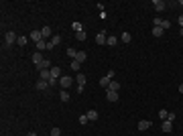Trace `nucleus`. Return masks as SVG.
I'll return each mask as SVG.
<instances>
[{
  "mask_svg": "<svg viewBox=\"0 0 183 136\" xmlns=\"http://www.w3.org/2000/svg\"><path fill=\"white\" fill-rule=\"evenodd\" d=\"M120 41H122V43H130V41H132V37H130V33H122V37H120Z\"/></svg>",
  "mask_w": 183,
  "mask_h": 136,
  "instance_id": "b1692460",
  "label": "nucleus"
},
{
  "mask_svg": "<svg viewBox=\"0 0 183 136\" xmlns=\"http://www.w3.org/2000/svg\"><path fill=\"white\" fill-rule=\"evenodd\" d=\"M71 83H73V79H71L69 75H61V79H59V85H61V87H69Z\"/></svg>",
  "mask_w": 183,
  "mask_h": 136,
  "instance_id": "423d86ee",
  "label": "nucleus"
},
{
  "mask_svg": "<svg viewBox=\"0 0 183 136\" xmlns=\"http://www.w3.org/2000/svg\"><path fill=\"white\" fill-rule=\"evenodd\" d=\"M177 23H179V26L183 29V14H179V18H177Z\"/></svg>",
  "mask_w": 183,
  "mask_h": 136,
  "instance_id": "c9c22d12",
  "label": "nucleus"
},
{
  "mask_svg": "<svg viewBox=\"0 0 183 136\" xmlns=\"http://www.w3.org/2000/svg\"><path fill=\"white\" fill-rule=\"evenodd\" d=\"M59 43H61V37H59V35H55V37H51V41H49V49L57 47Z\"/></svg>",
  "mask_w": 183,
  "mask_h": 136,
  "instance_id": "4468645a",
  "label": "nucleus"
},
{
  "mask_svg": "<svg viewBox=\"0 0 183 136\" xmlns=\"http://www.w3.org/2000/svg\"><path fill=\"white\" fill-rule=\"evenodd\" d=\"M116 43H118V37H108V41H106V45H110V47H114Z\"/></svg>",
  "mask_w": 183,
  "mask_h": 136,
  "instance_id": "393cba45",
  "label": "nucleus"
},
{
  "mask_svg": "<svg viewBox=\"0 0 183 136\" xmlns=\"http://www.w3.org/2000/svg\"><path fill=\"white\" fill-rule=\"evenodd\" d=\"M51 77H55V79H61V69H59V67H53V69H51Z\"/></svg>",
  "mask_w": 183,
  "mask_h": 136,
  "instance_id": "6ab92c4d",
  "label": "nucleus"
},
{
  "mask_svg": "<svg viewBox=\"0 0 183 136\" xmlns=\"http://www.w3.org/2000/svg\"><path fill=\"white\" fill-rule=\"evenodd\" d=\"M112 79H114V71H108V73L104 75L102 79H100V85H102L104 90H106V87L110 85V81H112Z\"/></svg>",
  "mask_w": 183,
  "mask_h": 136,
  "instance_id": "f257e3e1",
  "label": "nucleus"
},
{
  "mask_svg": "<svg viewBox=\"0 0 183 136\" xmlns=\"http://www.w3.org/2000/svg\"><path fill=\"white\" fill-rule=\"evenodd\" d=\"M153 8L157 12H163L167 8V2H163V0H153Z\"/></svg>",
  "mask_w": 183,
  "mask_h": 136,
  "instance_id": "20e7f679",
  "label": "nucleus"
},
{
  "mask_svg": "<svg viewBox=\"0 0 183 136\" xmlns=\"http://www.w3.org/2000/svg\"><path fill=\"white\" fill-rule=\"evenodd\" d=\"M86 59H88V53H86V51H77V55H75V61H80V63H83ZM71 61H73V59H71Z\"/></svg>",
  "mask_w": 183,
  "mask_h": 136,
  "instance_id": "dca6fc26",
  "label": "nucleus"
},
{
  "mask_svg": "<svg viewBox=\"0 0 183 136\" xmlns=\"http://www.w3.org/2000/svg\"><path fill=\"white\" fill-rule=\"evenodd\" d=\"M167 120H169V122H173V120H175V112H169V118H167Z\"/></svg>",
  "mask_w": 183,
  "mask_h": 136,
  "instance_id": "f704fd0d",
  "label": "nucleus"
},
{
  "mask_svg": "<svg viewBox=\"0 0 183 136\" xmlns=\"http://www.w3.org/2000/svg\"><path fill=\"white\" fill-rule=\"evenodd\" d=\"M29 39L35 41V43H39V41H43V33H41V31H33V33L29 35Z\"/></svg>",
  "mask_w": 183,
  "mask_h": 136,
  "instance_id": "6e6552de",
  "label": "nucleus"
},
{
  "mask_svg": "<svg viewBox=\"0 0 183 136\" xmlns=\"http://www.w3.org/2000/svg\"><path fill=\"white\" fill-rule=\"evenodd\" d=\"M39 79L49 81L51 79V69H41V71H39Z\"/></svg>",
  "mask_w": 183,
  "mask_h": 136,
  "instance_id": "0eeeda50",
  "label": "nucleus"
},
{
  "mask_svg": "<svg viewBox=\"0 0 183 136\" xmlns=\"http://www.w3.org/2000/svg\"><path fill=\"white\" fill-rule=\"evenodd\" d=\"M16 43H18L21 47H24L27 43H29V37H18V41H16Z\"/></svg>",
  "mask_w": 183,
  "mask_h": 136,
  "instance_id": "c85d7f7f",
  "label": "nucleus"
},
{
  "mask_svg": "<svg viewBox=\"0 0 183 136\" xmlns=\"http://www.w3.org/2000/svg\"><path fill=\"white\" fill-rule=\"evenodd\" d=\"M86 116H88V120H90V122H94V120H98V112H96V110H90V112L86 114Z\"/></svg>",
  "mask_w": 183,
  "mask_h": 136,
  "instance_id": "aec40b11",
  "label": "nucleus"
},
{
  "mask_svg": "<svg viewBox=\"0 0 183 136\" xmlns=\"http://www.w3.org/2000/svg\"><path fill=\"white\" fill-rule=\"evenodd\" d=\"M161 130H163L165 134L173 132V122H169V120H163V124H161Z\"/></svg>",
  "mask_w": 183,
  "mask_h": 136,
  "instance_id": "39448f33",
  "label": "nucleus"
},
{
  "mask_svg": "<svg viewBox=\"0 0 183 136\" xmlns=\"http://www.w3.org/2000/svg\"><path fill=\"white\" fill-rule=\"evenodd\" d=\"M106 41H108V35L104 33V31L96 35V43H98V45H106Z\"/></svg>",
  "mask_w": 183,
  "mask_h": 136,
  "instance_id": "1a4fd4ad",
  "label": "nucleus"
},
{
  "mask_svg": "<svg viewBox=\"0 0 183 136\" xmlns=\"http://www.w3.org/2000/svg\"><path fill=\"white\" fill-rule=\"evenodd\" d=\"M179 91H181V93H183V83H181V85H179Z\"/></svg>",
  "mask_w": 183,
  "mask_h": 136,
  "instance_id": "4c0bfd02",
  "label": "nucleus"
},
{
  "mask_svg": "<svg viewBox=\"0 0 183 136\" xmlns=\"http://www.w3.org/2000/svg\"><path fill=\"white\" fill-rule=\"evenodd\" d=\"M67 55H69V59H75V55H77V51H75L73 47H69V49H67Z\"/></svg>",
  "mask_w": 183,
  "mask_h": 136,
  "instance_id": "cd10ccee",
  "label": "nucleus"
},
{
  "mask_svg": "<svg viewBox=\"0 0 183 136\" xmlns=\"http://www.w3.org/2000/svg\"><path fill=\"white\" fill-rule=\"evenodd\" d=\"M179 4H181V6H183V0H179Z\"/></svg>",
  "mask_w": 183,
  "mask_h": 136,
  "instance_id": "ea45409f",
  "label": "nucleus"
},
{
  "mask_svg": "<svg viewBox=\"0 0 183 136\" xmlns=\"http://www.w3.org/2000/svg\"><path fill=\"white\" fill-rule=\"evenodd\" d=\"M47 87H49V81H43V79L37 81V90H47Z\"/></svg>",
  "mask_w": 183,
  "mask_h": 136,
  "instance_id": "412c9836",
  "label": "nucleus"
},
{
  "mask_svg": "<svg viewBox=\"0 0 183 136\" xmlns=\"http://www.w3.org/2000/svg\"><path fill=\"white\" fill-rule=\"evenodd\" d=\"M151 126H153L151 120H140V122H138V130H140V132H142V130H149Z\"/></svg>",
  "mask_w": 183,
  "mask_h": 136,
  "instance_id": "9d476101",
  "label": "nucleus"
},
{
  "mask_svg": "<svg viewBox=\"0 0 183 136\" xmlns=\"http://www.w3.org/2000/svg\"><path fill=\"white\" fill-rule=\"evenodd\" d=\"M35 45H37V51H41V53L49 49V43H47L45 39H43V41H39V43H35Z\"/></svg>",
  "mask_w": 183,
  "mask_h": 136,
  "instance_id": "9b49d317",
  "label": "nucleus"
},
{
  "mask_svg": "<svg viewBox=\"0 0 183 136\" xmlns=\"http://www.w3.org/2000/svg\"><path fill=\"white\" fill-rule=\"evenodd\" d=\"M75 39H77V41H86V31H81V33H75Z\"/></svg>",
  "mask_w": 183,
  "mask_h": 136,
  "instance_id": "2f4dec72",
  "label": "nucleus"
},
{
  "mask_svg": "<svg viewBox=\"0 0 183 136\" xmlns=\"http://www.w3.org/2000/svg\"><path fill=\"white\" fill-rule=\"evenodd\" d=\"M33 63H35V65L43 63V55H41V51H35V53H33Z\"/></svg>",
  "mask_w": 183,
  "mask_h": 136,
  "instance_id": "2eb2a0df",
  "label": "nucleus"
},
{
  "mask_svg": "<svg viewBox=\"0 0 183 136\" xmlns=\"http://www.w3.org/2000/svg\"><path fill=\"white\" fill-rule=\"evenodd\" d=\"M77 122H80V124H86V122H90V120H88V116H86V114H81L80 118H77Z\"/></svg>",
  "mask_w": 183,
  "mask_h": 136,
  "instance_id": "473e14b6",
  "label": "nucleus"
},
{
  "mask_svg": "<svg viewBox=\"0 0 183 136\" xmlns=\"http://www.w3.org/2000/svg\"><path fill=\"white\" fill-rule=\"evenodd\" d=\"M59 98H61V102H69V93L65 90H61V93H59Z\"/></svg>",
  "mask_w": 183,
  "mask_h": 136,
  "instance_id": "bb28decb",
  "label": "nucleus"
},
{
  "mask_svg": "<svg viewBox=\"0 0 183 136\" xmlns=\"http://www.w3.org/2000/svg\"><path fill=\"white\" fill-rule=\"evenodd\" d=\"M18 41V37H16V33H12V31H8V33L4 35V45L8 47V45H12V43H16Z\"/></svg>",
  "mask_w": 183,
  "mask_h": 136,
  "instance_id": "f03ea898",
  "label": "nucleus"
},
{
  "mask_svg": "<svg viewBox=\"0 0 183 136\" xmlns=\"http://www.w3.org/2000/svg\"><path fill=\"white\" fill-rule=\"evenodd\" d=\"M179 35H181V37H183V29H181V31H179Z\"/></svg>",
  "mask_w": 183,
  "mask_h": 136,
  "instance_id": "58836bf2",
  "label": "nucleus"
},
{
  "mask_svg": "<svg viewBox=\"0 0 183 136\" xmlns=\"http://www.w3.org/2000/svg\"><path fill=\"white\" fill-rule=\"evenodd\" d=\"M51 136H61V128H57V126H55V128L51 130Z\"/></svg>",
  "mask_w": 183,
  "mask_h": 136,
  "instance_id": "72a5a7b5",
  "label": "nucleus"
},
{
  "mask_svg": "<svg viewBox=\"0 0 183 136\" xmlns=\"http://www.w3.org/2000/svg\"><path fill=\"white\" fill-rule=\"evenodd\" d=\"M37 69L41 71V69H51V63H49V59H43V63H39Z\"/></svg>",
  "mask_w": 183,
  "mask_h": 136,
  "instance_id": "a211bd4d",
  "label": "nucleus"
},
{
  "mask_svg": "<svg viewBox=\"0 0 183 136\" xmlns=\"http://www.w3.org/2000/svg\"><path fill=\"white\" fill-rule=\"evenodd\" d=\"M80 67H81V63L73 59V61H71V71H80Z\"/></svg>",
  "mask_w": 183,
  "mask_h": 136,
  "instance_id": "a878e982",
  "label": "nucleus"
},
{
  "mask_svg": "<svg viewBox=\"0 0 183 136\" xmlns=\"http://www.w3.org/2000/svg\"><path fill=\"white\" fill-rule=\"evenodd\" d=\"M27 136H37V132H27Z\"/></svg>",
  "mask_w": 183,
  "mask_h": 136,
  "instance_id": "e433bc0d",
  "label": "nucleus"
},
{
  "mask_svg": "<svg viewBox=\"0 0 183 136\" xmlns=\"http://www.w3.org/2000/svg\"><path fill=\"white\" fill-rule=\"evenodd\" d=\"M106 100L108 102H118V91H106Z\"/></svg>",
  "mask_w": 183,
  "mask_h": 136,
  "instance_id": "f8f14e48",
  "label": "nucleus"
},
{
  "mask_svg": "<svg viewBox=\"0 0 183 136\" xmlns=\"http://www.w3.org/2000/svg\"><path fill=\"white\" fill-rule=\"evenodd\" d=\"M153 24H155V26H161L163 31L171 26V23H169V21H163V18H159V16H157V18H153Z\"/></svg>",
  "mask_w": 183,
  "mask_h": 136,
  "instance_id": "7ed1b4c3",
  "label": "nucleus"
},
{
  "mask_svg": "<svg viewBox=\"0 0 183 136\" xmlns=\"http://www.w3.org/2000/svg\"><path fill=\"white\" fill-rule=\"evenodd\" d=\"M163 33H165V31H163L161 26H153V37H163Z\"/></svg>",
  "mask_w": 183,
  "mask_h": 136,
  "instance_id": "5701e85b",
  "label": "nucleus"
},
{
  "mask_svg": "<svg viewBox=\"0 0 183 136\" xmlns=\"http://www.w3.org/2000/svg\"><path fill=\"white\" fill-rule=\"evenodd\" d=\"M41 33H43V39H51V29H49V26H43Z\"/></svg>",
  "mask_w": 183,
  "mask_h": 136,
  "instance_id": "4be33fe9",
  "label": "nucleus"
},
{
  "mask_svg": "<svg viewBox=\"0 0 183 136\" xmlns=\"http://www.w3.org/2000/svg\"><path fill=\"white\" fill-rule=\"evenodd\" d=\"M71 26H73V31H75V33H81V31H83V26H81V23H73Z\"/></svg>",
  "mask_w": 183,
  "mask_h": 136,
  "instance_id": "c756f323",
  "label": "nucleus"
},
{
  "mask_svg": "<svg viewBox=\"0 0 183 136\" xmlns=\"http://www.w3.org/2000/svg\"><path fill=\"white\" fill-rule=\"evenodd\" d=\"M118 90H120V83H118L116 79H112V81H110V85L106 87V91H118Z\"/></svg>",
  "mask_w": 183,
  "mask_h": 136,
  "instance_id": "ddd939ff",
  "label": "nucleus"
},
{
  "mask_svg": "<svg viewBox=\"0 0 183 136\" xmlns=\"http://www.w3.org/2000/svg\"><path fill=\"white\" fill-rule=\"evenodd\" d=\"M159 118L161 120H167V118H169V112H167V110H159Z\"/></svg>",
  "mask_w": 183,
  "mask_h": 136,
  "instance_id": "7c9ffc66",
  "label": "nucleus"
},
{
  "mask_svg": "<svg viewBox=\"0 0 183 136\" xmlns=\"http://www.w3.org/2000/svg\"><path fill=\"white\" fill-rule=\"evenodd\" d=\"M75 81H77V85H83V87H86V75H83L81 71L75 75Z\"/></svg>",
  "mask_w": 183,
  "mask_h": 136,
  "instance_id": "f3484780",
  "label": "nucleus"
}]
</instances>
